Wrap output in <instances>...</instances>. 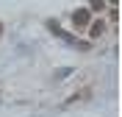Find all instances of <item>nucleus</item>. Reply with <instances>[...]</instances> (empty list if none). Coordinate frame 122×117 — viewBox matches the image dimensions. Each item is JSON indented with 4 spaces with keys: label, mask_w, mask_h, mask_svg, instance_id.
I'll return each instance as SVG.
<instances>
[{
    "label": "nucleus",
    "mask_w": 122,
    "mask_h": 117,
    "mask_svg": "<svg viewBox=\"0 0 122 117\" xmlns=\"http://www.w3.org/2000/svg\"><path fill=\"white\" fill-rule=\"evenodd\" d=\"M72 22H75V28H86V25L92 22V14H89V8H78L75 14H72Z\"/></svg>",
    "instance_id": "f257e3e1"
},
{
    "label": "nucleus",
    "mask_w": 122,
    "mask_h": 117,
    "mask_svg": "<svg viewBox=\"0 0 122 117\" xmlns=\"http://www.w3.org/2000/svg\"><path fill=\"white\" fill-rule=\"evenodd\" d=\"M86 28H89V36H92V39H97V36L106 33V22H100V20H97V22H89Z\"/></svg>",
    "instance_id": "f03ea898"
},
{
    "label": "nucleus",
    "mask_w": 122,
    "mask_h": 117,
    "mask_svg": "<svg viewBox=\"0 0 122 117\" xmlns=\"http://www.w3.org/2000/svg\"><path fill=\"white\" fill-rule=\"evenodd\" d=\"M89 3H92V8H94V11H100V8L106 6V0H89Z\"/></svg>",
    "instance_id": "7ed1b4c3"
},
{
    "label": "nucleus",
    "mask_w": 122,
    "mask_h": 117,
    "mask_svg": "<svg viewBox=\"0 0 122 117\" xmlns=\"http://www.w3.org/2000/svg\"><path fill=\"white\" fill-rule=\"evenodd\" d=\"M0 36H3V22H0Z\"/></svg>",
    "instance_id": "20e7f679"
},
{
    "label": "nucleus",
    "mask_w": 122,
    "mask_h": 117,
    "mask_svg": "<svg viewBox=\"0 0 122 117\" xmlns=\"http://www.w3.org/2000/svg\"><path fill=\"white\" fill-rule=\"evenodd\" d=\"M111 3H114V6H117V3H119V0H111Z\"/></svg>",
    "instance_id": "39448f33"
}]
</instances>
